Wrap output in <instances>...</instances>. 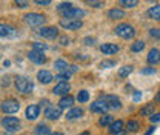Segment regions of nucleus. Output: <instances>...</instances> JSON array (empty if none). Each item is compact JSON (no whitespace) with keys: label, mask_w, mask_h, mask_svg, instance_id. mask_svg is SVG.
Here are the masks:
<instances>
[{"label":"nucleus","mask_w":160,"mask_h":135,"mask_svg":"<svg viewBox=\"0 0 160 135\" xmlns=\"http://www.w3.org/2000/svg\"><path fill=\"white\" fill-rule=\"evenodd\" d=\"M114 32L119 36V37H122V39H132L134 36H136V29L131 26V25H128V23H120V25H117L116 26V29H114Z\"/></svg>","instance_id":"obj_1"},{"label":"nucleus","mask_w":160,"mask_h":135,"mask_svg":"<svg viewBox=\"0 0 160 135\" xmlns=\"http://www.w3.org/2000/svg\"><path fill=\"white\" fill-rule=\"evenodd\" d=\"M0 109L5 114H16L20 109V104H19V101L14 100V98H6V100H3L0 103Z\"/></svg>","instance_id":"obj_2"},{"label":"nucleus","mask_w":160,"mask_h":135,"mask_svg":"<svg viewBox=\"0 0 160 135\" xmlns=\"http://www.w3.org/2000/svg\"><path fill=\"white\" fill-rule=\"evenodd\" d=\"M16 89L22 94H29L34 89V84L29 78L26 77H17L16 78Z\"/></svg>","instance_id":"obj_3"},{"label":"nucleus","mask_w":160,"mask_h":135,"mask_svg":"<svg viewBox=\"0 0 160 135\" xmlns=\"http://www.w3.org/2000/svg\"><path fill=\"white\" fill-rule=\"evenodd\" d=\"M60 26L68 29V31H76V29H80L83 26V22L79 19H63L60 20Z\"/></svg>","instance_id":"obj_4"},{"label":"nucleus","mask_w":160,"mask_h":135,"mask_svg":"<svg viewBox=\"0 0 160 135\" xmlns=\"http://www.w3.org/2000/svg\"><path fill=\"white\" fill-rule=\"evenodd\" d=\"M45 20H46V17L43 14H39V12H29V14L25 16V22L31 26H40V25L45 23Z\"/></svg>","instance_id":"obj_5"},{"label":"nucleus","mask_w":160,"mask_h":135,"mask_svg":"<svg viewBox=\"0 0 160 135\" xmlns=\"http://www.w3.org/2000/svg\"><path fill=\"white\" fill-rule=\"evenodd\" d=\"M2 126L8 132H14V131H17L20 128V121H19V118H16V117H5L2 120Z\"/></svg>","instance_id":"obj_6"},{"label":"nucleus","mask_w":160,"mask_h":135,"mask_svg":"<svg viewBox=\"0 0 160 135\" xmlns=\"http://www.w3.org/2000/svg\"><path fill=\"white\" fill-rule=\"evenodd\" d=\"M62 16H63L65 19H79L80 20L83 16H85V11L80 9V8H76V6L72 5L71 8H68L66 11H63Z\"/></svg>","instance_id":"obj_7"},{"label":"nucleus","mask_w":160,"mask_h":135,"mask_svg":"<svg viewBox=\"0 0 160 135\" xmlns=\"http://www.w3.org/2000/svg\"><path fill=\"white\" fill-rule=\"evenodd\" d=\"M69 89H71V86H69L68 81H59V83L52 88V94H54V95H68Z\"/></svg>","instance_id":"obj_8"},{"label":"nucleus","mask_w":160,"mask_h":135,"mask_svg":"<svg viewBox=\"0 0 160 135\" xmlns=\"http://www.w3.org/2000/svg\"><path fill=\"white\" fill-rule=\"evenodd\" d=\"M39 34L43 39H56V37L59 36V31H57V28H54V26H43L39 31Z\"/></svg>","instance_id":"obj_9"},{"label":"nucleus","mask_w":160,"mask_h":135,"mask_svg":"<svg viewBox=\"0 0 160 135\" xmlns=\"http://www.w3.org/2000/svg\"><path fill=\"white\" fill-rule=\"evenodd\" d=\"M102 100L108 104L109 109H120V108H122V101H120L116 95H103Z\"/></svg>","instance_id":"obj_10"},{"label":"nucleus","mask_w":160,"mask_h":135,"mask_svg":"<svg viewBox=\"0 0 160 135\" xmlns=\"http://www.w3.org/2000/svg\"><path fill=\"white\" fill-rule=\"evenodd\" d=\"M89 109H91V112H96V114H105L109 108H108V104L100 98V100H97V101H94L91 106H89Z\"/></svg>","instance_id":"obj_11"},{"label":"nucleus","mask_w":160,"mask_h":135,"mask_svg":"<svg viewBox=\"0 0 160 135\" xmlns=\"http://www.w3.org/2000/svg\"><path fill=\"white\" fill-rule=\"evenodd\" d=\"M16 36H17V32H16V29H14L12 26L0 23V37H8V39H11V37H16Z\"/></svg>","instance_id":"obj_12"},{"label":"nucleus","mask_w":160,"mask_h":135,"mask_svg":"<svg viewBox=\"0 0 160 135\" xmlns=\"http://www.w3.org/2000/svg\"><path fill=\"white\" fill-rule=\"evenodd\" d=\"M28 58H29L31 61H34L36 65H43V63H46V57L43 55V52H40V51H34V49L28 54Z\"/></svg>","instance_id":"obj_13"},{"label":"nucleus","mask_w":160,"mask_h":135,"mask_svg":"<svg viewBox=\"0 0 160 135\" xmlns=\"http://www.w3.org/2000/svg\"><path fill=\"white\" fill-rule=\"evenodd\" d=\"M100 51L105 54V55H112V54H117L120 51V48L114 43H105L100 46Z\"/></svg>","instance_id":"obj_14"},{"label":"nucleus","mask_w":160,"mask_h":135,"mask_svg":"<svg viewBox=\"0 0 160 135\" xmlns=\"http://www.w3.org/2000/svg\"><path fill=\"white\" fill-rule=\"evenodd\" d=\"M45 117L49 120H57L59 117H62V111L60 108H56V106H48L45 111Z\"/></svg>","instance_id":"obj_15"},{"label":"nucleus","mask_w":160,"mask_h":135,"mask_svg":"<svg viewBox=\"0 0 160 135\" xmlns=\"http://www.w3.org/2000/svg\"><path fill=\"white\" fill-rule=\"evenodd\" d=\"M40 115V108L37 104H29L26 108V118L28 120H37Z\"/></svg>","instance_id":"obj_16"},{"label":"nucleus","mask_w":160,"mask_h":135,"mask_svg":"<svg viewBox=\"0 0 160 135\" xmlns=\"http://www.w3.org/2000/svg\"><path fill=\"white\" fill-rule=\"evenodd\" d=\"M37 80H39L40 83H43V84H48V83H51V81H52V74H51L49 71L42 69V71L37 72Z\"/></svg>","instance_id":"obj_17"},{"label":"nucleus","mask_w":160,"mask_h":135,"mask_svg":"<svg viewBox=\"0 0 160 135\" xmlns=\"http://www.w3.org/2000/svg\"><path fill=\"white\" fill-rule=\"evenodd\" d=\"M146 60H148V63H149V65H157V63L160 61V51L159 49H156V48H152V49L148 52Z\"/></svg>","instance_id":"obj_18"},{"label":"nucleus","mask_w":160,"mask_h":135,"mask_svg":"<svg viewBox=\"0 0 160 135\" xmlns=\"http://www.w3.org/2000/svg\"><path fill=\"white\" fill-rule=\"evenodd\" d=\"M106 16H108V19H111V20H119L125 17V11L119 9V8H112V9H109L106 12Z\"/></svg>","instance_id":"obj_19"},{"label":"nucleus","mask_w":160,"mask_h":135,"mask_svg":"<svg viewBox=\"0 0 160 135\" xmlns=\"http://www.w3.org/2000/svg\"><path fill=\"white\" fill-rule=\"evenodd\" d=\"M122 131H125V129H123V121H122V120H117V121H112V123L109 124V132H111L112 135L120 134Z\"/></svg>","instance_id":"obj_20"},{"label":"nucleus","mask_w":160,"mask_h":135,"mask_svg":"<svg viewBox=\"0 0 160 135\" xmlns=\"http://www.w3.org/2000/svg\"><path fill=\"white\" fill-rule=\"evenodd\" d=\"M148 17L152 20H157L160 22V5H154V6H151L149 9H148Z\"/></svg>","instance_id":"obj_21"},{"label":"nucleus","mask_w":160,"mask_h":135,"mask_svg":"<svg viewBox=\"0 0 160 135\" xmlns=\"http://www.w3.org/2000/svg\"><path fill=\"white\" fill-rule=\"evenodd\" d=\"M82 115H83V109H82V108H72V109L68 111L66 118H68V120H76V118H80Z\"/></svg>","instance_id":"obj_22"},{"label":"nucleus","mask_w":160,"mask_h":135,"mask_svg":"<svg viewBox=\"0 0 160 135\" xmlns=\"http://www.w3.org/2000/svg\"><path fill=\"white\" fill-rule=\"evenodd\" d=\"M72 103H74V98L71 95H65L62 100L59 101V108L60 109H65V108H71L72 106Z\"/></svg>","instance_id":"obj_23"},{"label":"nucleus","mask_w":160,"mask_h":135,"mask_svg":"<svg viewBox=\"0 0 160 135\" xmlns=\"http://www.w3.org/2000/svg\"><path fill=\"white\" fill-rule=\"evenodd\" d=\"M137 5H139V0H120V6H123L125 9L136 8Z\"/></svg>","instance_id":"obj_24"},{"label":"nucleus","mask_w":160,"mask_h":135,"mask_svg":"<svg viewBox=\"0 0 160 135\" xmlns=\"http://www.w3.org/2000/svg\"><path fill=\"white\" fill-rule=\"evenodd\" d=\"M36 134L37 135H51V129L46 124H39L36 128Z\"/></svg>","instance_id":"obj_25"},{"label":"nucleus","mask_w":160,"mask_h":135,"mask_svg":"<svg viewBox=\"0 0 160 135\" xmlns=\"http://www.w3.org/2000/svg\"><path fill=\"white\" fill-rule=\"evenodd\" d=\"M54 68H56L59 72H62V71H68V63H66L65 60H56Z\"/></svg>","instance_id":"obj_26"},{"label":"nucleus","mask_w":160,"mask_h":135,"mask_svg":"<svg viewBox=\"0 0 160 135\" xmlns=\"http://www.w3.org/2000/svg\"><path fill=\"white\" fill-rule=\"evenodd\" d=\"M143 48H145V41H142V40H137V41H134L131 45V51L132 52H140Z\"/></svg>","instance_id":"obj_27"},{"label":"nucleus","mask_w":160,"mask_h":135,"mask_svg":"<svg viewBox=\"0 0 160 135\" xmlns=\"http://www.w3.org/2000/svg\"><path fill=\"white\" fill-rule=\"evenodd\" d=\"M132 72V66H123V68H120L119 71V77L120 78H126L129 74Z\"/></svg>","instance_id":"obj_28"},{"label":"nucleus","mask_w":160,"mask_h":135,"mask_svg":"<svg viewBox=\"0 0 160 135\" xmlns=\"http://www.w3.org/2000/svg\"><path fill=\"white\" fill-rule=\"evenodd\" d=\"M112 121H114V120H112V115H103L99 120V124L100 126H109Z\"/></svg>","instance_id":"obj_29"},{"label":"nucleus","mask_w":160,"mask_h":135,"mask_svg":"<svg viewBox=\"0 0 160 135\" xmlns=\"http://www.w3.org/2000/svg\"><path fill=\"white\" fill-rule=\"evenodd\" d=\"M77 100H79V103H86L89 100V92L88 91H80L79 95H77Z\"/></svg>","instance_id":"obj_30"},{"label":"nucleus","mask_w":160,"mask_h":135,"mask_svg":"<svg viewBox=\"0 0 160 135\" xmlns=\"http://www.w3.org/2000/svg\"><path fill=\"white\" fill-rule=\"evenodd\" d=\"M85 5L92 6V8H102L103 6V2L102 0H85Z\"/></svg>","instance_id":"obj_31"},{"label":"nucleus","mask_w":160,"mask_h":135,"mask_svg":"<svg viewBox=\"0 0 160 135\" xmlns=\"http://www.w3.org/2000/svg\"><path fill=\"white\" fill-rule=\"evenodd\" d=\"M126 128H128V131H131V132H136V131H137V129L140 128V124H139V121H134V120H131V121H128Z\"/></svg>","instance_id":"obj_32"},{"label":"nucleus","mask_w":160,"mask_h":135,"mask_svg":"<svg viewBox=\"0 0 160 135\" xmlns=\"http://www.w3.org/2000/svg\"><path fill=\"white\" fill-rule=\"evenodd\" d=\"M69 77H71V71H62L56 78L59 81H66V80H69Z\"/></svg>","instance_id":"obj_33"},{"label":"nucleus","mask_w":160,"mask_h":135,"mask_svg":"<svg viewBox=\"0 0 160 135\" xmlns=\"http://www.w3.org/2000/svg\"><path fill=\"white\" fill-rule=\"evenodd\" d=\"M112 66H116V61H114V60H103V61L100 63V68H102V69H109V68H112Z\"/></svg>","instance_id":"obj_34"},{"label":"nucleus","mask_w":160,"mask_h":135,"mask_svg":"<svg viewBox=\"0 0 160 135\" xmlns=\"http://www.w3.org/2000/svg\"><path fill=\"white\" fill-rule=\"evenodd\" d=\"M152 109H154V104H152V103H149V104H146V106L142 109V112H140V114H142V115H149V114L152 112ZM151 115H152V114H151Z\"/></svg>","instance_id":"obj_35"},{"label":"nucleus","mask_w":160,"mask_h":135,"mask_svg":"<svg viewBox=\"0 0 160 135\" xmlns=\"http://www.w3.org/2000/svg\"><path fill=\"white\" fill-rule=\"evenodd\" d=\"M71 6H72V3H69V2H66V3H60L59 6H57V11L62 14L63 11H66V9H68V8H71Z\"/></svg>","instance_id":"obj_36"},{"label":"nucleus","mask_w":160,"mask_h":135,"mask_svg":"<svg viewBox=\"0 0 160 135\" xmlns=\"http://www.w3.org/2000/svg\"><path fill=\"white\" fill-rule=\"evenodd\" d=\"M46 49H48V45H45V43H34V51L43 52V51H46Z\"/></svg>","instance_id":"obj_37"},{"label":"nucleus","mask_w":160,"mask_h":135,"mask_svg":"<svg viewBox=\"0 0 160 135\" xmlns=\"http://www.w3.org/2000/svg\"><path fill=\"white\" fill-rule=\"evenodd\" d=\"M149 36H151V37H154V39L160 40V29L159 28H152V29H149Z\"/></svg>","instance_id":"obj_38"},{"label":"nucleus","mask_w":160,"mask_h":135,"mask_svg":"<svg viewBox=\"0 0 160 135\" xmlns=\"http://www.w3.org/2000/svg\"><path fill=\"white\" fill-rule=\"evenodd\" d=\"M14 3L17 5V8H26L28 6V2L26 0H14Z\"/></svg>","instance_id":"obj_39"},{"label":"nucleus","mask_w":160,"mask_h":135,"mask_svg":"<svg viewBox=\"0 0 160 135\" xmlns=\"http://www.w3.org/2000/svg\"><path fill=\"white\" fill-rule=\"evenodd\" d=\"M149 120H151V123H159V121H160V112H157V114H152V115L149 117Z\"/></svg>","instance_id":"obj_40"},{"label":"nucleus","mask_w":160,"mask_h":135,"mask_svg":"<svg viewBox=\"0 0 160 135\" xmlns=\"http://www.w3.org/2000/svg\"><path fill=\"white\" fill-rule=\"evenodd\" d=\"M83 41H85V45L91 46V45H94V43H96V39H92V37H85V39H83Z\"/></svg>","instance_id":"obj_41"},{"label":"nucleus","mask_w":160,"mask_h":135,"mask_svg":"<svg viewBox=\"0 0 160 135\" xmlns=\"http://www.w3.org/2000/svg\"><path fill=\"white\" fill-rule=\"evenodd\" d=\"M156 72V69L154 68H146V69H142V74H145V75H149V74H154Z\"/></svg>","instance_id":"obj_42"},{"label":"nucleus","mask_w":160,"mask_h":135,"mask_svg":"<svg viewBox=\"0 0 160 135\" xmlns=\"http://www.w3.org/2000/svg\"><path fill=\"white\" fill-rule=\"evenodd\" d=\"M37 5H40V6H48L49 3H51V0H34Z\"/></svg>","instance_id":"obj_43"},{"label":"nucleus","mask_w":160,"mask_h":135,"mask_svg":"<svg viewBox=\"0 0 160 135\" xmlns=\"http://www.w3.org/2000/svg\"><path fill=\"white\" fill-rule=\"evenodd\" d=\"M60 45H62V46L69 45V39H66V37H60Z\"/></svg>","instance_id":"obj_44"},{"label":"nucleus","mask_w":160,"mask_h":135,"mask_svg":"<svg viewBox=\"0 0 160 135\" xmlns=\"http://www.w3.org/2000/svg\"><path fill=\"white\" fill-rule=\"evenodd\" d=\"M140 98H142V94H140V92H136V95H134V100H136V101H139Z\"/></svg>","instance_id":"obj_45"},{"label":"nucleus","mask_w":160,"mask_h":135,"mask_svg":"<svg viewBox=\"0 0 160 135\" xmlns=\"http://www.w3.org/2000/svg\"><path fill=\"white\" fill-rule=\"evenodd\" d=\"M154 129H156V128H149V129H148V132H146L145 135H152V132H154Z\"/></svg>","instance_id":"obj_46"},{"label":"nucleus","mask_w":160,"mask_h":135,"mask_svg":"<svg viewBox=\"0 0 160 135\" xmlns=\"http://www.w3.org/2000/svg\"><path fill=\"white\" fill-rule=\"evenodd\" d=\"M156 100H157V101H160V92L157 94V97H156Z\"/></svg>","instance_id":"obj_47"},{"label":"nucleus","mask_w":160,"mask_h":135,"mask_svg":"<svg viewBox=\"0 0 160 135\" xmlns=\"http://www.w3.org/2000/svg\"><path fill=\"white\" fill-rule=\"evenodd\" d=\"M52 135H63L62 132H56V134H52Z\"/></svg>","instance_id":"obj_48"},{"label":"nucleus","mask_w":160,"mask_h":135,"mask_svg":"<svg viewBox=\"0 0 160 135\" xmlns=\"http://www.w3.org/2000/svg\"><path fill=\"white\" fill-rule=\"evenodd\" d=\"M80 135H89V132H83V134H80Z\"/></svg>","instance_id":"obj_49"}]
</instances>
